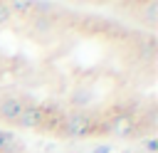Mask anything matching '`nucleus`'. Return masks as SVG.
<instances>
[{
    "label": "nucleus",
    "mask_w": 158,
    "mask_h": 153,
    "mask_svg": "<svg viewBox=\"0 0 158 153\" xmlns=\"http://www.w3.org/2000/svg\"><path fill=\"white\" fill-rule=\"evenodd\" d=\"M44 121V111L40 106H25L22 114L17 116V126L20 128H40Z\"/></svg>",
    "instance_id": "3"
},
{
    "label": "nucleus",
    "mask_w": 158,
    "mask_h": 153,
    "mask_svg": "<svg viewBox=\"0 0 158 153\" xmlns=\"http://www.w3.org/2000/svg\"><path fill=\"white\" fill-rule=\"evenodd\" d=\"M7 7H10V12H12V15H15V12H20V15H30V12L35 10V2H27V0H17V2H10Z\"/></svg>",
    "instance_id": "5"
},
{
    "label": "nucleus",
    "mask_w": 158,
    "mask_h": 153,
    "mask_svg": "<svg viewBox=\"0 0 158 153\" xmlns=\"http://www.w3.org/2000/svg\"><path fill=\"white\" fill-rule=\"evenodd\" d=\"M156 148H158L156 138H148V141H146V151H148V153H156Z\"/></svg>",
    "instance_id": "7"
},
{
    "label": "nucleus",
    "mask_w": 158,
    "mask_h": 153,
    "mask_svg": "<svg viewBox=\"0 0 158 153\" xmlns=\"http://www.w3.org/2000/svg\"><path fill=\"white\" fill-rule=\"evenodd\" d=\"M64 133H67V136H72V138L91 133V121H89V116H86V114H81V111L69 114V116L64 118Z\"/></svg>",
    "instance_id": "1"
},
{
    "label": "nucleus",
    "mask_w": 158,
    "mask_h": 153,
    "mask_svg": "<svg viewBox=\"0 0 158 153\" xmlns=\"http://www.w3.org/2000/svg\"><path fill=\"white\" fill-rule=\"evenodd\" d=\"M25 101L17 96H2L0 99V121L5 123H17V116L22 114Z\"/></svg>",
    "instance_id": "2"
},
{
    "label": "nucleus",
    "mask_w": 158,
    "mask_h": 153,
    "mask_svg": "<svg viewBox=\"0 0 158 153\" xmlns=\"http://www.w3.org/2000/svg\"><path fill=\"white\" fill-rule=\"evenodd\" d=\"M0 153H20L15 136L10 131H2V128H0Z\"/></svg>",
    "instance_id": "4"
},
{
    "label": "nucleus",
    "mask_w": 158,
    "mask_h": 153,
    "mask_svg": "<svg viewBox=\"0 0 158 153\" xmlns=\"http://www.w3.org/2000/svg\"><path fill=\"white\" fill-rule=\"evenodd\" d=\"M109 151H111L109 146H96V148H94V153H109Z\"/></svg>",
    "instance_id": "8"
},
{
    "label": "nucleus",
    "mask_w": 158,
    "mask_h": 153,
    "mask_svg": "<svg viewBox=\"0 0 158 153\" xmlns=\"http://www.w3.org/2000/svg\"><path fill=\"white\" fill-rule=\"evenodd\" d=\"M10 17H12V12H10L7 2H0V25H7V22H10Z\"/></svg>",
    "instance_id": "6"
}]
</instances>
